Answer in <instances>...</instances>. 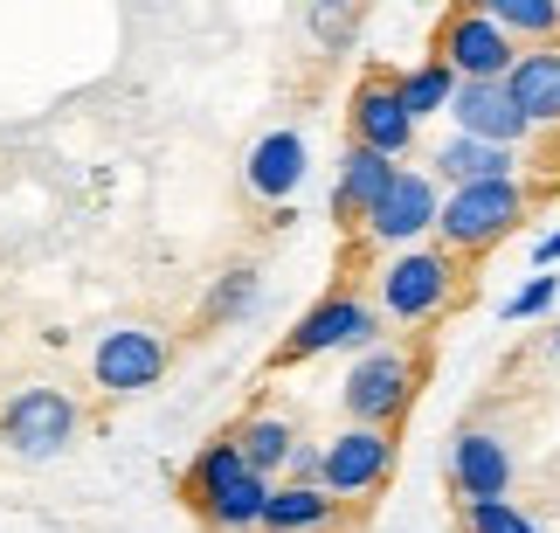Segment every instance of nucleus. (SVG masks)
I'll list each match as a JSON object with an SVG mask.
<instances>
[{
    "label": "nucleus",
    "mask_w": 560,
    "mask_h": 533,
    "mask_svg": "<svg viewBox=\"0 0 560 533\" xmlns=\"http://www.w3.org/2000/svg\"><path fill=\"white\" fill-rule=\"evenodd\" d=\"M470 270L478 264L450 257L443 243H408L401 257L381 270L374 305H381V318H395V326H408V333H436L443 318L470 298Z\"/></svg>",
    "instance_id": "nucleus-2"
},
{
    "label": "nucleus",
    "mask_w": 560,
    "mask_h": 533,
    "mask_svg": "<svg viewBox=\"0 0 560 533\" xmlns=\"http://www.w3.org/2000/svg\"><path fill=\"white\" fill-rule=\"evenodd\" d=\"M256 533H347V499H332L326 485H270L264 499V526Z\"/></svg>",
    "instance_id": "nucleus-14"
},
{
    "label": "nucleus",
    "mask_w": 560,
    "mask_h": 533,
    "mask_svg": "<svg viewBox=\"0 0 560 533\" xmlns=\"http://www.w3.org/2000/svg\"><path fill=\"white\" fill-rule=\"evenodd\" d=\"M347 139L368 146V153H387V160H408V146H416V118H408L401 83H395L387 62H368V77L353 83V97H347Z\"/></svg>",
    "instance_id": "nucleus-10"
},
{
    "label": "nucleus",
    "mask_w": 560,
    "mask_h": 533,
    "mask_svg": "<svg viewBox=\"0 0 560 533\" xmlns=\"http://www.w3.org/2000/svg\"><path fill=\"white\" fill-rule=\"evenodd\" d=\"M229 437H235V451H243V464H249V472H264V478H284V464L298 451V422L277 416V409H249Z\"/></svg>",
    "instance_id": "nucleus-18"
},
{
    "label": "nucleus",
    "mask_w": 560,
    "mask_h": 533,
    "mask_svg": "<svg viewBox=\"0 0 560 533\" xmlns=\"http://www.w3.org/2000/svg\"><path fill=\"white\" fill-rule=\"evenodd\" d=\"M553 291H560V277H533L526 291H512L505 318H533V312H547V305H553Z\"/></svg>",
    "instance_id": "nucleus-25"
},
{
    "label": "nucleus",
    "mask_w": 560,
    "mask_h": 533,
    "mask_svg": "<svg viewBox=\"0 0 560 533\" xmlns=\"http://www.w3.org/2000/svg\"><path fill=\"white\" fill-rule=\"evenodd\" d=\"M478 8L499 21V28L520 42H560V0H478Z\"/></svg>",
    "instance_id": "nucleus-21"
},
{
    "label": "nucleus",
    "mask_w": 560,
    "mask_h": 533,
    "mask_svg": "<svg viewBox=\"0 0 560 533\" xmlns=\"http://www.w3.org/2000/svg\"><path fill=\"white\" fill-rule=\"evenodd\" d=\"M318 472H326V443H305V437H298V451H291V464H284V478L318 485Z\"/></svg>",
    "instance_id": "nucleus-26"
},
{
    "label": "nucleus",
    "mask_w": 560,
    "mask_h": 533,
    "mask_svg": "<svg viewBox=\"0 0 560 533\" xmlns=\"http://www.w3.org/2000/svg\"><path fill=\"white\" fill-rule=\"evenodd\" d=\"M533 264H560V236H547V243H533Z\"/></svg>",
    "instance_id": "nucleus-27"
},
{
    "label": "nucleus",
    "mask_w": 560,
    "mask_h": 533,
    "mask_svg": "<svg viewBox=\"0 0 560 533\" xmlns=\"http://www.w3.org/2000/svg\"><path fill=\"white\" fill-rule=\"evenodd\" d=\"M512 472H520V464H512V443L478 430V422H464V430L450 437V451H443L450 499H505Z\"/></svg>",
    "instance_id": "nucleus-12"
},
{
    "label": "nucleus",
    "mask_w": 560,
    "mask_h": 533,
    "mask_svg": "<svg viewBox=\"0 0 560 533\" xmlns=\"http://www.w3.org/2000/svg\"><path fill=\"white\" fill-rule=\"evenodd\" d=\"M166 360H174L166 333H153V326H112V333L97 339V354H91V374H97V389L112 395V402H125V395L160 389Z\"/></svg>",
    "instance_id": "nucleus-11"
},
{
    "label": "nucleus",
    "mask_w": 560,
    "mask_h": 533,
    "mask_svg": "<svg viewBox=\"0 0 560 533\" xmlns=\"http://www.w3.org/2000/svg\"><path fill=\"white\" fill-rule=\"evenodd\" d=\"M436 181L422 174V166H395L381 187V201L368 208V222H360V243L368 250H408V243H422V236H436Z\"/></svg>",
    "instance_id": "nucleus-9"
},
{
    "label": "nucleus",
    "mask_w": 560,
    "mask_h": 533,
    "mask_svg": "<svg viewBox=\"0 0 560 533\" xmlns=\"http://www.w3.org/2000/svg\"><path fill=\"white\" fill-rule=\"evenodd\" d=\"M540 201H547V187L540 181H520V174H505V181H464V187H450L443 208H436V243L450 250V257H464V264H485L505 236H520V229L533 222V208H540Z\"/></svg>",
    "instance_id": "nucleus-1"
},
{
    "label": "nucleus",
    "mask_w": 560,
    "mask_h": 533,
    "mask_svg": "<svg viewBox=\"0 0 560 533\" xmlns=\"http://www.w3.org/2000/svg\"><path fill=\"white\" fill-rule=\"evenodd\" d=\"M540 354H547V360H560V326H547V339H540Z\"/></svg>",
    "instance_id": "nucleus-28"
},
{
    "label": "nucleus",
    "mask_w": 560,
    "mask_h": 533,
    "mask_svg": "<svg viewBox=\"0 0 560 533\" xmlns=\"http://www.w3.org/2000/svg\"><path fill=\"white\" fill-rule=\"evenodd\" d=\"M83 430V409L62 389L49 381H35V389H14L0 402V443H8L14 457H62Z\"/></svg>",
    "instance_id": "nucleus-8"
},
{
    "label": "nucleus",
    "mask_w": 560,
    "mask_h": 533,
    "mask_svg": "<svg viewBox=\"0 0 560 533\" xmlns=\"http://www.w3.org/2000/svg\"><path fill=\"white\" fill-rule=\"evenodd\" d=\"M429 56L450 62L457 83H499L512 62H520V42H512L478 0H450V14L436 21V35H429Z\"/></svg>",
    "instance_id": "nucleus-7"
},
{
    "label": "nucleus",
    "mask_w": 560,
    "mask_h": 533,
    "mask_svg": "<svg viewBox=\"0 0 560 533\" xmlns=\"http://www.w3.org/2000/svg\"><path fill=\"white\" fill-rule=\"evenodd\" d=\"M520 146H499V139H470V132H457L436 153V174L450 181V187H464V181H505V174H520Z\"/></svg>",
    "instance_id": "nucleus-19"
},
{
    "label": "nucleus",
    "mask_w": 560,
    "mask_h": 533,
    "mask_svg": "<svg viewBox=\"0 0 560 533\" xmlns=\"http://www.w3.org/2000/svg\"><path fill=\"white\" fill-rule=\"evenodd\" d=\"M264 499H270V478L249 472L243 451H235V437H208L194 464L180 472V506L208 533H256L264 526Z\"/></svg>",
    "instance_id": "nucleus-3"
},
{
    "label": "nucleus",
    "mask_w": 560,
    "mask_h": 533,
    "mask_svg": "<svg viewBox=\"0 0 560 533\" xmlns=\"http://www.w3.org/2000/svg\"><path fill=\"white\" fill-rule=\"evenodd\" d=\"M395 83H401V104H408V118H436V112H450V91H457V77H450V62H416V70H395Z\"/></svg>",
    "instance_id": "nucleus-22"
},
{
    "label": "nucleus",
    "mask_w": 560,
    "mask_h": 533,
    "mask_svg": "<svg viewBox=\"0 0 560 533\" xmlns=\"http://www.w3.org/2000/svg\"><path fill=\"white\" fill-rule=\"evenodd\" d=\"M395 166L401 160L368 153V146H347V160H339V174H332V222H339V236H360V222H368V208L381 201V187H387Z\"/></svg>",
    "instance_id": "nucleus-15"
},
{
    "label": "nucleus",
    "mask_w": 560,
    "mask_h": 533,
    "mask_svg": "<svg viewBox=\"0 0 560 533\" xmlns=\"http://www.w3.org/2000/svg\"><path fill=\"white\" fill-rule=\"evenodd\" d=\"M429 381V347L422 339H408V347H368L353 360L347 389H339V402H347L353 422H381V430H401L408 409H416Z\"/></svg>",
    "instance_id": "nucleus-4"
},
{
    "label": "nucleus",
    "mask_w": 560,
    "mask_h": 533,
    "mask_svg": "<svg viewBox=\"0 0 560 533\" xmlns=\"http://www.w3.org/2000/svg\"><path fill=\"white\" fill-rule=\"evenodd\" d=\"M505 91L533 118V132H540V125H560V42H526L520 62L505 70Z\"/></svg>",
    "instance_id": "nucleus-16"
},
{
    "label": "nucleus",
    "mask_w": 560,
    "mask_h": 533,
    "mask_svg": "<svg viewBox=\"0 0 560 533\" xmlns=\"http://www.w3.org/2000/svg\"><path fill=\"white\" fill-rule=\"evenodd\" d=\"M450 118H457V132L499 139V146H526V132H533V118L512 104L505 77L499 83H457V91H450Z\"/></svg>",
    "instance_id": "nucleus-13"
},
{
    "label": "nucleus",
    "mask_w": 560,
    "mask_h": 533,
    "mask_svg": "<svg viewBox=\"0 0 560 533\" xmlns=\"http://www.w3.org/2000/svg\"><path fill=\"white\" fill-rule=\"evenodd\" d=\"M450 526H457V533H547L512 499H450Z\"/></svg>",
    "instance_id": "nucleus-23"
},
{
    "label": "nucleus",
    "mask_w": 560,
    "mask_h": 533,
    "mask_svg": "<svg viewBox=\"0 0 560 533\" xmlns=\"http://www.w3.org/2000/svg\"><path fill=\"white\" fill-rule=\"evenodd\" d=\"M360 28V0H312V42L318 49H347Z\"/></svg>",
    "instance_id": "nucleus-24"
},
{
    "label": "nucleus",
    "mask_w": 560,
    "mask_h": 533,
    "mask_svg": "<svg viewBox=\"0 0 560 533\" xmlns=\"http://www.w3.org/2000/svg\"><path fill=\"white\" fill-rule=\"evenodd\" d=\"M298 181H305V139L298 132H264L249 146L243 187L256 201H284V195H298Z\"/></svg>",
    "instance_id": "nucleus-17"
},
{
    "label": "nucleus",
    "mask_w": 560,
    "mask_h": 533,
    "mask_svg": "<svg viewBox=\"0 0 560 533\" xmlns=\"http://www.w3.org/2000/svg\"><path fill=\"white\" fill-rule=\"evenodd\" d=\"M256 291H264V277H256V264H235L214 277V291L201 298V312H194V333H222L235 326V318L256 312Z\"/></svg>",
    "instance_id": "nucleus-20"
},
{
    "label": "nucleus",
    "mask_w": 560,
    "mask_h": 533,
    "mask_svg": "<svg viewBox=\"0 0 560 533\" xmlns=\"http://www.w3.org/2000/svg\"><path fill=\"white\" fill-rule=\"evenodd\" d=\"M381 333V305L368 291H353V277H339V285L318 298V305L298 318V326L270 347V360L264 368L270 374H284V368H305V360H318V354H339V347H368V339Z\"/></svg>",
    "instance_id": "nucleus-5"
},
{
    "label": "nucleus",
    "mask_w": 560,
    "mask_h": 533,
    "mask_svg": "<svg viewBox=\"0 0 560 533\" xmlns=\"http://www.w3.org/2000/svg\"><path fill=\"white\" fill-rule=\"evenodd\" d=\"M395 464H401V437L381 430V422H347L339 437H326V472H318V485H326L332 499L347 506H368L395 485Z\"/></svg>",
    "instance_id": "nucleus-6"
}]
</instances>
